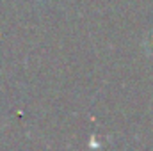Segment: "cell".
Instances as JSON below:
<instances>
[{
	"label": "cell",
	"instance_id": "6da1fadb",
	"mask_svg": "<svg viewBox=\"0 0 153 151\" xmlns=\"http://www.w3.org/2000/svg\"><path fill=\"white\" fill-rule=\"evenodd\" d=\"M146 50L153 55V36L152 38H148V41H146Z\"/></svg>",
	"mask_w": 153,
	"mask_h": 151
}]
</instances>
